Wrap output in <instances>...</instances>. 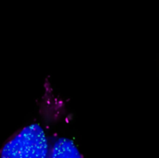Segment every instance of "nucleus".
Returning a JSON list of instances; mask_svg holds the SVG:
<instances>
[{"label":"nucleus","instance_id":"nucleus-1","mask_svg":"<svg viewBox=\"0 0 159 158\" xmlns=\"http://www.w3.org/2000/svg\"><path fill=\"white\" fill-rule=\"evenodd\" d=\"M49 151L45 131L38 124H32L5 143L1 158H48Z\"/></svg>","mask_w":159,"mask_h":158},{"label":"nucleus","instance_id":"nucleus-2","mask_svg":"<svg viewBox=\"0 0 159 158\" xmlns=\"http://www.w3.org/2000/svg\"><path fill=\"white\" fill-rule=\"evenodd\" d=\"M48 158H83L73 141L61 138L55 142Z\"/></svg>","mask_w":159,"mask_h":158}]
</instances>
